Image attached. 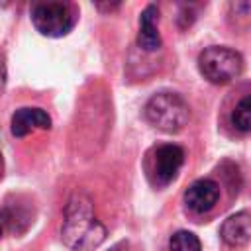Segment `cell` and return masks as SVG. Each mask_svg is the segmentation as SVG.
Returning a JSON list of instances; mask_svg holds the SVG:
<instances>
[{
	"label": "cell",
	"mask_w": 251,
	"mask_h": 251,
	"mask_svg": "<svg viewBox=\"0 0 251 251\" xmlns=\"http://www.w3.org/2000/svg\"><path fill=\"white\" fill-rule=\"evenodd\" d=\"M110 251H120V249H118V247H116V249H110Z\"/></svg>",
	"instance_id": "obj_15"
},
{
	"label": "cell",
	"mask_w": 251,
	"mask_h": 251,
	"mask_svg": "<svg viewBox=\"0 0 251 251\" xmlns=\"http://www.w3.org/2000/svg\"><path fill=\"white\" fill-rule=\"evenodd\" d=\"M169 251H202V245H200V239L192 231L180 229L171 235Z\"/></svg>",
	"instance_id": "obj_10"
},
{
	"label": "cell",
	"mask_w": 251,
	"mask_h": 251,
	"mask_svg": "<svg viewBox=\"0 0 251 251\" xmlns=\"http://www.w3.org/2000/svg\"><path fill=\"white\" fill-rule=\"evenodd\" d=\"M231 124L239 131H251V96H245L237 102L231 112Z\"/></svg>",
	"instance_id": "obj_11"
},
{
	"label": "cell",
	"mask_w": 251,
	"mask_h": 251,
	"mask_svg": "<svg viewBox=\"0 0 251 251\" xmlns=\"http://www.w3.org/2000/svg\"><path fill=\"white\" fill-rule=\"evenodd\" d=\"M61 239L73 251H92L106 239V227L96 220L86 196L75 194L69 200L61 226Z\"/></svg>",
	"instance_id": "obj_1"
},
{
	"label": "cell",
	"mask_w": 251,
	"mask_h": 251,
	"mask_svg": "<svg viewBox=\"0 0 251 251\" xmlns=\"http://www.w3.org/2000/svg\"><path fill=\"white\" fill-rule=\"evenodd\" d=\"M198 69L202 76L214 84H227L243 71V57L224 45L206 47L198 55Z\"/></svg>",
	"instance_id": "obj_3"
},
{
	"label": "cell",
	"mask_w": 251,
	"mask_h": 251,
	"mask_svg": "<svg viewBox=\"0 0 251 251\" xmlns=\"http://www.w3.org/2000/svg\"><path fill=\"white\" fill-rule=\"evenodd\" d=\"M4 76H6V73H4V63H2V57H0V88H2V84H4Z\"/></svg>",
	"instance_id": "obj_13"
},
{
	"label": "cell",
	"mask_w": 251,
	"mask_h": 251,
	"mask_svg": "<svg viewBox=\"0 0 251 251\" xmlns=\"http://www.w3.org/2000/svg\"><path fill=\"white\" fill-rule=\"evenodd\" d=\"M157 22H159V10L157 6L149 4L139 16V31H137V45L147 53L157 51L161 47V33L157 29Z\"/></svg>",
	"instance_id": "obj_9"
},
{
	"label": "cell",
	"mask_w": 251,
	"mask_h": 251,
	"mask_svg": "<svg viewBox=\"0 0 251 251\" xmlns=\"http://www.w3.org/2000/svg\"><path fill=\"white\" fill-rule=\"evenodd\" d=\"M184 163V151L182 147L175 145V143H165L159 145L153 155H151V163H149V176L157 186H167L169 182H173L180 171Z\"/></svg>",
	"instance_id": "obj_5"
},
{
	"label": "cell",
	"mask_w": 251,
	"mask_h": 251,
	"mask_svg": "<svg viewBox=\"0 0 251 251\" xmlns=\"http://www.w3.org/2000/svg\"><path fill=\"white\" fill-rule=\"evenodd\" d=\"M145 118L161 131L176 133L188 122V106L175 92H159L147 100Z\"/></svg>",
	"instance_id": "obj_2"
},
{
	"label": "cell",
	"mask_w": 251,
	"mask_h": 251,
	"mask_svg": "<svg viewBox=\"0 0 251 251\" xmlns=\"http://www.w3.org/2000/svg\"><path fill=\"white\" fill-rule=\"evenodd\" d=\"M75 10L67 2H39L31 8L33 27L47 37H63L75 25Z\"/></svg>",
	"instance_id": "obj_4"
},
{
	"label": "cell",
	"mask_w": 251,
	"mask_h": 251,
	"mask_svg": "<svg viewBox=\"0 0 251 251\" xmlns=\"http://www.w3.org/2000/svg\"><path fill=\"white\" fill-rule=\"evenodd\" d=\"M51 118L41 108H20L12 114L10 131L14 137H25L35 129H49Z\"/></svg>",
	"instance_id": "obj_7"
},
{
	"label": "cell",
	"mask_w": 251,
	"mask_h": 251,
	"mask_svg": "<svg viewBox=\"0 0 251 251\" xmlns=\"http://www.w3.org/2000/svg\"><path fill=\"white\" fill-rule=\"evenodd\" d=\"M96 8H98V10H110V12H112V10H118L120 4H96Z\"/></svg>",
	"instance_id": "obj_12"
},
{
	"label": "cell",
	"mask_w": 251,
	"mask_h": 251,
	"mask_svg": "<svg viewBox=\"0 0 251 251\" xmlns=\"http://www.w3.org/2000/svg\"><path fill=\"white\" fill-rule=\"evenodd\" d=\"M4 224H6V220H4V214L0 212V237H2V231H4Z\"/></svg>",
	"instance_id": "obj_14"
},
{
	"label": "cell",
	"mask_w": 251,
	"mask_h": 251,
	"mask_svg": "<svg viewBox=\"0 0 251 251\" xmlns=\"http://www.w3.org/2000/svg\"><path fill=\"white\" fill-rule=\"evenodd\" d=\"M220 235L226 245L229 247H241L251 241V212H237L229 216L222 227Z\"/></svg>",
	"instance_id": "obj_8"
},
{
	"label": "cell",
	"mask_w": 251,
	"mask_h": 251,
	"mask_svg": "<svg viewBox=\"0 0 251 251\" xmlns=\"http://www.w3.org/2000/svg\"><path fill=\"white\" fill-rule=\"evenodd\" d=\"M220 198V186L212 178H198L184 190V204L194 214L210 212Z\"/></svg>",
	"instance_id": "obj_6"
}]
</instances>
